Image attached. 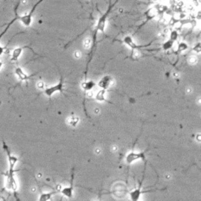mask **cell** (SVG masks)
I'll return each instance as SVG.
<instances>
[{
	"mask_svg": "<svg viewBox=\"0 0 201 201\" xmlns=\"http://www.w3.org/2000/svg\"><path fill=\"white\" fill-rule=\"evenodd\" d=\"M13 173L14 172H10L9 171V174H8V177H7V185H8V187L9 189L16 192L17 189H18V185H17V181L15 180L14 177H13Z\"/></svg>",
	"mask_w": 201,
	"mask_h": 201,
	"instance_id": "cell-6",
	"label": "cell"
},
{
	"mask_svg": "<svg viewBox=\"0 0 201 201\" xmlns=\"http://www.w3.org/2000/svg\"><path fill=\"white\" fill-rule=\"evenodd\" d=\"M123 42H124V43H126L128 47H130L132 48V49H138V48L146 47H148V46L151 45V43H149V44L144 45V46H138V45L134 43V42L133 41V38H131V36H125L124 38H123Z\"/></svg>",
	"mask_w": 201,
	"mask_h": 201,
	"instance_id": "cell-9",
	"label": "cell"
},
{
	"mask_svg": "<svg viewBox=\"0 0 201 201\" xmlns=\"http://www.w3.org/2000/svg\"><path fill=\"white\" fill-rule=\"evenodd\" d=\"M174 42H175L172 41L171 39L169 38L168 40H167V41L163 42V45H162V49H163V50H166V51L171 50V49L173 47V46H174Z\"/></svg>",
	"mask_w": 201,
	"mask_h": 201,
	"instance_id": "cell-15",
	"label": "cell"
},
{
	"mask_svg": "<svg viewBox=\"0 0 201 201\" xmlns=\"http://www.w3.org/2000/svg\"><path fill=\"white\" fill-rule=\"evenodd\" d=\"M5 148L6 149V153H7V156H8V160H9V171L14 172V167L16 165V163L18 161V158L15 156H13L11 155V153L9 152V151L8 150V148L5 145Z\"/></svg>",
	"mask_w": 201,
	"mask_h": 201,
	"instance_id": "cell-5",
	"label": "cell"
},
{
	"mask_svg": "<svg viewBox=\"0 0 201 201\" xmlns=\"http://www.w3.org/2000/svg\"><path fill=\"white\" fill-rule=\"evenodd\" d=\"M145 153H146V151H145V152H134V151H132V152H129V153L126 156L125 160H126V162H127L128 164H131V163H133L134 162H135L136 160H145Z\"/></svg>",
	"mask_w": 201,
	"mask_h": 201,
	"instance_id": "cell-4",
	"label": "cell"
},
{
	"mask_svg": "<svg viewBox=\"0 0 201 201\" xmlns=\"http://www.w3.org/2000/svg\"><path fill=\"white\" fill-rule=\"evenodd\" d=\"M105 90H101L98 93V94L96 96V99L100 101L102 100H105Z\"/></svg>",
	"mask_w": 201,
	"mask_h": 201,
	"instance_id": "cell-16",
	"label": "cell"
},
{
	"mask_svg": "<svg viewBox=\"0 0 201 201\" xmlns=\"http://www.w3.org/2000/svg\"><path fill=\"white\" fill-rule=\"evenodd\" d=\"M28 47H18L15 48L14 50H13L12 55H11V61H17L18 60V58L20 57V56L21 55V53L23 52V50L24 48Z\"/></svg>",
	"mask_w": 201,
	"mask_h": 201,
	"instance_id": "cell-12",
	"label": "cell"
},
{
	"mask_svg": "<svg viewBox=\"0 0 201 201\" xmlns=\"http://www.w3.org/2000/svg\"><path fill=\"white\" fill-rule=\"evenodd\" d=\"M112 78L109 76H104L101 80H99L98 82V86L100 88H101L102 90H107V89L109 87V86L112 83Z\"/></svg>",
	"mask_w": 201,
	"mask_h": 201,
	"instance_id": "cell-7",
	"label": "cell"
},
{
	"mask_svg": "<svg viewBox=\"0 0 201 201\" xmlns=\"http://www.w3.org/2000/svg\"><path fill=\"white\" fill-rule=\"evenodd\" d=\"M55 193H57V191L56 192H43V193H42L41 195H40L39 198H38V200H40V201L48 200H50V199L51 198V196H52L53 194H55Z\"/></svg>",
	"mask_w": 201,
	"mask_h": 201,
	"instance_id": "cell-14",
	"label": "cell"
},
{
	"mask_svg": "<svg viewBox=\"0 0 201 201\" xmlns=\"http://www.w3.org/2000/svg\"><path fill=\"white\" fill-rule=\"evenodd\" d=\"M188 49V45L185 42H180L178 44V50L179 51H184Z\"/></svg>",
	"mask_w": 201,
	"mask_h": 201,
	"instance_id": "cell-18",
	"label": "cell"
},
{
	"mask_svg": "<svg viewBox=\"0 0 201 201\" xmlns=\"http://www.w3.org/2000/svg\"><path fill=\"white\" fill-rule=\"evenodd\" d=\"M177 37H178V34H177V31H172L170 35V39H171L172 41H176Z\"/></svg>",
	"mask_w": 201,
	"mask_h": 201,
	"instance_id": "cell-17",
	"label": "cell"
},
{
	"mask_svg": "<svg viewBox=\"0 0 201 201\" xmlns=\"http://www.w3.org/2000/svg\"><path fill=\"white\" fill-rule=\"evenodd\" d=\"M2 67H3V62H2V61H0V69L2 68Z\"/></svg>",
	"mask_w": 201,
	"mask_h": 201,
	"instance_id": "cell-20",
	"label": "cell"
},
{
	"mask_svg": "<svg viewBox=\"0 0 201 201\" xmlns=\"http://www.w3.org/2000/svg\"><path fill=\"white\" fill-rule=\"evenodd\" d=\"M3 53H4V47H2V46L0 45V56L3 54Z\"/></svg>",
	"mask_w": 201,
	"mask_h": 201,
	"instance_id": "cell-19",
	"label": "cell"
},
{
	"mask_svg": "<svg viewBox=\"0 0 201 201\" xmlns=\"http://www.w3.org/2000/svg\"><path fill=\"white\" fill-rule=\"evenodd\" d=\"M111 8H112V6H110L109 8V9L107 10V12L105 13V14L102 15V16L99 18V20H98V23H97V25H96L95 35L94 36V40H93V47H92V49L94 48V45H95V40H96V38H95V37H96L97 33L100 32L102 33L105 32V24H106L107 17H108V15H109V11L111 10Z\"/></svg>",
	"mask_w": 201,
	"mask_h": 201,
	"instance_id": "cell-1",
	"label": "cell"
},
{
	"mask_svg": "<svg viewBox=\"0 0 201 201\" xmlns=\"http://www.w3.org/2000/svg\"><path fill=\"white\" fill-rule=\"evenodd\" d=\"M61 192L62 193L63 195L68 197V198H71L73 196V175L71 177V182H70V185L68 187H65L61 190Z\"/></svg>",
	"mask_w": 201,
	"mask_h": 201,
	"instance_id": "cell-8",
	"label": "cell"
},
{
	"mask_svg": "<svg viewBox=\"0 0 201 201\" xmlns=\"http://www.w3.org/2000/svg\"><path fill=\"white\" fill-rule=\"evenodd\" d=\"M141 185H142V182L140 183V185H139V187L138 188V189H134L133 191H131V192H130V199H131L132 200L134 201L138 200L139 198H140V196H141V195H142V193H144V192H142V191H141Z\"/></svg>",
	"mask_w": 201,
	"mask_h": 201,
	"instance_id": "cell-10",
	"label": "cell"
},
{
	"mask_svg": "<svg viewBox=\"0 0 201 201\" xmlns=\"http://www.w3.org/2000/svg\"><path fill=\"white\" fill-rule=\"evenodd\" d=\"M95 86V83L94 82V81H92V80H90V81H86V82H84V83L82 84V87H83V89L85 90V91H89V90H92V89L94 88Z\"/></svg>",
	"mask_w": 201,
	"mask_h": 201,
	"instance_id": "cell-13",
	"label": "cell"
},
{
	"mask_svg": "<svg viewBox=\"0 0 201 201\" xmlns=\"http://www.w3.org/2000/svg\"><path fill=\"white\" fill-rule=\"evenodd\" d=\"M64 88H65V85H64V81H63V77H61L60 82L56 85H53L50 87L46 88L43 90V93L45 95H47L48 98H51L56 92H63L64 91Z\"/></svg>",
	"mask_w": 201,
	"mask_h": 201,
	"instance_id": "cell-3",
	"label": "cell"
},
{
	"mask_svg": "<svg viewBox=\"0 0 201 201\" xmlns=\"http://www.w3.org/2000/svg\"><path fill=\"white\" fill-rule=\"evenodd\" d=\"M42 2V0H39L38 3H36V5L33 6L32 9L30 10V12H28L26 14L23 15L21 17H18V19L19 21H21V24H23L24 26L25 27H29L31 24H32V15L36 10L37 6H38L40 3Z\"/></svg>",
	"mask_w": 201,
	"mask_h": 201,
	"instance_id": "cell-2",
	"label": "cell"
},
{
	"mask_svg": "<svg viewBox=\"0 0 201 201\" xmlns=\"http://www.w3.org/2000/svg\"><path fill=\"white\" fill-rule=\"evenodd\" d=\"M15 74L17 75L18 78L21 80H22V81H26V80H28L30 77H31L30 76H28L26 73H24L23 69L20 68V67L16 68V69H15Z\"/></svg>",
	"mask_w": 201,
	"mask_h": 201,
	"instance_id": "cell-11",
	"label": "cell"
}]
</instances>
